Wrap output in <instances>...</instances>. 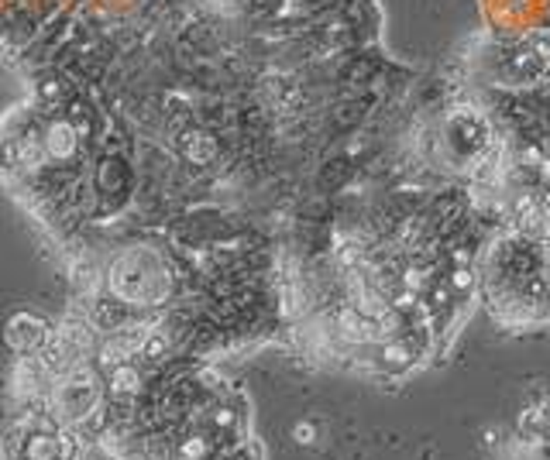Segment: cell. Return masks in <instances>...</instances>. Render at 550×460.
<instances>
[{
	"instance_id": "obj_2",
	"label": "cell",
	"mask_w": 550,
	"mask_h": 460,
	"mask_svg": "<svg viewBox=\"0 0 550 460\" xmlns=\"http://www.w3.org/2000/svg\"><path fill=\"white\" fill-rule=\"evenodd\" d=\"M28 460H59V446H56V437H31L28 440Z\"/></svg>"
},
{
	"instance_id": "obj_4",
	"label": "cell",
	"mask_w": 550,
	"mask_h": 460,
	"mask_svg": "<svg viewBox=\"0 0 550 460\" xmlns=\"http://www.w3.org/2000/svg\"><path fill=\"white\" fill-rule=\"evenodd\" d=\"M179 454H182V460H203V457H207V440L190 437V440L179 446Z\"/></svg>"
},
{
	"instance_id": "obj_6",
	"label": "cell",
	"mask_w": 550,
	"mask_h": 460,
	"mask_svg": "<svg viewBox=\"0 0 550 460\" xmlns=\"http://www.w3.org/2000/svg\"><path fill=\"white\" fill-rule=\"evenodd\" d=\"M293 440H296V443H303V446H310V443L316 440V426H313V422H296Z\"/></svg>"
},
{
	"instance_id": "obj_5",
	"label": "cell",
	"mask_w": 550,
	"mask_h": 460,
	"mask_svg": "<svg viewBox=\"0 0 550 460\" xmlns=\"http://www.w3.org/2000/svg\"><path fill=\"white\" fill-rule=\"evenodd\" d=\"M382 357L389 361V365H410V347L406 344H385V350H382Z\"/></svg>"
},
{
	"instance_id": "obj_13",
	"label": "cell",
	"mask_w": 550,
	"mask_h": 460,
	"mask_svg": "<svg viewBox=\"0 0 550 460\" xmlns=\"http://www.w3.org/2000/svg\"><path fill=\"white\" fill-rule=\"evenodd\" d=\"M544 175H547V179H550V162H544Z\"/></svg>"
},
{
	"instance_id": "obj_10",
	"label": "cell",
	"mask_w": 550,
	"mask_h": 460,
	"mask_svg": "<svg viewBox=\"0 0 550 460\" xmlns=\"http://www.w3.org/2000/svg\"><path fill=\"white\" fill-rule=\"evenodd\" d=\"M423 286V271H406V288H410V292H416V288Z\"/></svg>"
},
{
	"instance_id": "obj_11",
	"label": "cell",
	"mask_w": 550,
	"mask_h": 460,
	"mask_svg": "<svg viewBox=\"0 0 550 460\" xmlns=\"http://www.w3.org/2000/svg\"><path fill=\"white\" fill-rule=\"evenodd\" d=\"M214 422L217 426H231V422H234V412H231V409H220V412L214 416Z\"/></svg>"
},
{
	"instance_id": "obj_14",
	"label": "cell",
	"mask_w": 550,
	"mask_h": 460,
	"mask_svg": "<svg viewBox=\"0 0 550 460\" xmlns=\"http://www.w3.org/2000/svg\"><path fill=\"white\" fill-rule=\"evenodd\" d=\"M544 412H547V426H550V409H544Z\"/></svg>"
},
{
	"instance_id": "obj_12",
	"label": "cell",
	"mask_w": 550,
	"mask_h": 460,
	"mask_svg": "<svg viewBox=\"0 0 550 460\" xmlns=\"http://www.w3.org/2000/svg\"><path fill=\"white\" fill-rule=\"evenodd\" d=\"M395 306H399V309H410V306H412V292H410V288L395 296Z\"/></svg>"
},
{
	"instance_id": "obj_3",
	"label": "cell",
	"mask_w": 550,
	"mask_h": 460,
	"mask_svg": "<svg viewBox=\"0 0 550 460\" xmlns=\"http://www.w3.org/2000/svg\"><path fill=\"white\" fill-rule=\"evenodd\" d=\"M544 426H547V412H544V409H526V412L519 416V429H523L526 437H536Z\"/></svg>"
},
{
	"instance_id": "obj_9",
	"label": "cell",
	"mask_w": 550,
	"mask_h": 460,
	"mask_svg": "<svg viewBox=\"0 0 550 460\" xmlns=\"http://www.w3.org/2000/svg\"><path fill=\"white\" fill-rule=\"evenodd\" d=\"M451 286H454V288H468V286H472V271H468V268H457V271L451 275Z\"/></svg>"
},
{
	"instance_id": "obj_8",
	"label": "cell",
	"mask_w": 550,
	"mask_h": 460,
	"mask_svg": "<svg viewBox=\"0 0 550 460\" xmlns=\"http://www.w3.org/2000/svg\"><path fill=\"white\" fill-rule=\"evenodd\" d=\"M141 350H145V357H158V354L165 350V340H162V337H152L148 344H141Z\"/></svg>"
},
{
	"instance_id": "obj_1",
	"label": "cell",
	"mask_w": 550,
	"mask_h": 460,
	"mask_svg": "<svg viewBox=\"0 0 550 460\" xmlns=\"http://www.w3.org/2000/svg\"><path fill=\"white\" fill-rule=\"evenodd\" d=\"M110 388H114L118 395H135L138 388H141V375H138V367L118 365L114 371H110Z\"/></svg>"
},
{
	"instance_id": "obj_7",
	"label": "cell",
	"mask_w": 550,
	"mask_h": 460,
	"mask_svg": "<svg viewBox=\"0 0 550 460\" xmlns=\"http://www.w3.org/2000/svg\"><path fill=\"white\" fill-rule=\"evenodd\" d=\"M56 446H59V460H73V454H76V443H73V437H69V433L56 437Z\"/></svg>"
}]
</instances>
